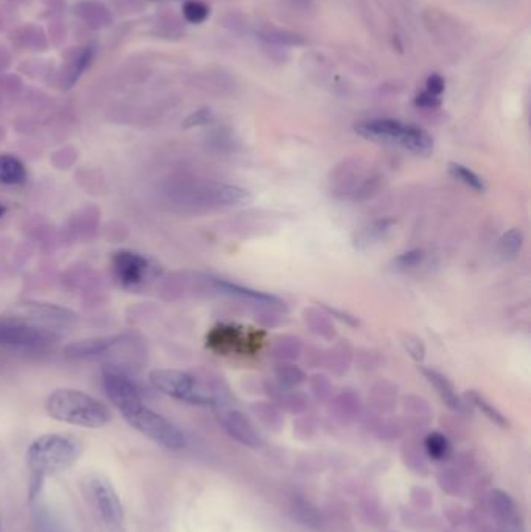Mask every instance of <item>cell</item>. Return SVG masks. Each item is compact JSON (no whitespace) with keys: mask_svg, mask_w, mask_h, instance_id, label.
I'll return each mask as SVG.
<instances>
[{"mask_svg":"<svg viewBox=\"0 0 531 532\" xmlns=\"http://www.w3.org/2000/svg\"><path fill=\"white\" fill-rule=\"evenodd\" d=\"M46 411L55 421L84 428H101L111 421V411L106 405L75 389L51 392L46 402Z\"/></svg>","mask_w":531,"mask_h":532,"instance_id":"6da1fadb","label":"cell"},{"mask_svg":"<svg viewBox=\"0 0 531 532\" xmlns=\"http://www.w3.org/2000/svg\"><path fill=\"white\" fill-rule=\"evenodd\" d=\"M81 442L63 434H44L31 442L27 450V464L33 475L46 478L64 472L80 459Z\"/></svg>","mask_w":531,"mask_h":532,"instance_id":"7a4b0ae2","label":"cell"},{"mask_svg":"<svg viewBox=\"0 0 531 532\" xmlns=\"http://www.w3.org/2000/svg\"><path fill=\"white\" fill-rule=\"evenodd\" d=\"M150 383L161 391L181 402L198 406H217L219 396L194 375L175 369H156L150 372Z\"/></svg>","mask_w":531,"mask_h":532,"instance_id":"3957f363","label":"cell"},{"mask_svg":"<svg viewBox=\"0 0 531 532\" xmlns=\"http://www.w3.org/2000/svg\"><path fill=\"white\" fill-rule=\"evenodd\" d=\"M178 203L203 209H224L248 204L251 194L247 189L219 182H190L175 190Z\"/></svg>","mask_w":531,"mask_h":532,"instance_id":"277c9868","label":"cell"},{"mask_svg":"<svg viewBox=\"0 0 531 532\" xmlns=\"http://www.w3.org/2000/svg\"><path fill=\"white\" fill-rule=\"evenodd\" d=\"M125 421L148 439L159 443L169 450H181L186 447V438L178 426L173 425L161 414L148 409L144 402L121 414Z\"/></svg>","mask_w":531,"mask_h":532,"instance_id":"5b68a950","label":"cell"},{"mask_svg":"<svg viewBox=\"0 0 531 532\" xmlns=\"http://www.w3.org/2000/svg\"><path fill=\"white\" fill-rule=\"evenodd\" d=\"M92 503L100 518L111 531H117L124 525V508L114 487L103 476H95L89 481Z\"/></svg>","mask_w":531,"mask_h":532,"instance_id":"8992f818","label":"cell"},{"mask_svg":"<svg viewBox=\"0 0 531 532\" xmlns=\"http://www.w3.org/2000/svg\"><path fill=\"white\" fill-rule=\"evenodd\" d=\"M103 386L109 400L114 403L120 414H124L136 405L142 403L141 392H139L134 383L129 380L126 375L116 369H106L103 372Z\"/></svg>","mask_w":531,"mask_h":532,"instance_id":"52a82bcc","label":"cell"},{"mask_svg":"<svg viewBox=\"0 0 531 532\" xmlns=\"http://www.w3.org/2000/svg\"><path fill=\"white\" fill-rule=\"evenodd\" d=\"M54 341V335L25 322H0V344L16 347H42Z\"/></svg>","mask_w":531,"mask_h":532,"instance_id":"ba28073f","label":"cell"},{"mask_svg":"<svg viewBox=\"0 0 531 532\" xmlns=\"http://www.w3.org/2000/svg\"><path fill=\"white\" fill-rule=\"evenodd\" d=\"M219 421L224 431L228 433L232 439L249 448H259L264 443L262 436H260L256 425L251 422V418L243 414L239 409H223L219 414Z\"/></svg>","mask_w":531,"mask_h":532,"instance_id":"9c48e42d","label":"cell"},{"mask_svg":"<svg viewBox=\"0 0 531 532\" xmlns=\"http://www.w3.org/2000/svg\"><path fill=\"white\" fill-rule=\"evenodd\" d=\"M148 266V260L133 251H119L112 257V271L117 281L126 288L142 283Z\"/></svg>","mask_w":531,"mask_h":532,"instance_id":"30bf717a","label":"cell"},{"mask_svg":"<svg viewBox=\"0 0 531 532\" xmlns=\"http://www.w3.org/2000/svg\"><path fill=\"white\" fill-rule=\"evenodd\" d=\"M408 125L393 119H376L357 125L355 131L364 139L377 142H389L402 146Z\"/></svg>","mask_w":531,"mask_h":532,"instance_id":"8fae6325","label":"cell"},{"mask_svg":"<svg viewBox=\"0 0 531 532\" xmlns=\"http://www.w3.org/2000/svg\"><path fill=\"white\" fill-rule=\"evenodd\" d=\"M211 283L217 291H220L223 294L234 296V298L247 301V302H252V303L259 305V307L276 308V310L282 308L284 310V302L279 298H276V296H273V294L260 293V291H256V290H251V288H247V286H240V285H236V283L222 281V278H211Z\"/></svg>","mask_w":531,"mask_h":532,"instance_id":"7c38bea8","label":"cell"},{"mask_svg":"<svg viewBox=\"0 0 531 532\" xmlns=\"http://www.w3.org/2000/svg\"><path fill=\"white\" fill-rule=\"evenodd\" d=\"M360 161H344L334 170L329 179L330 191L335 196H349L362 181Z\"/></svg>","mask_w":531,"mask_h":532,"instance_id":"4fadbf2b","label":"cell"},{"mask_svg":"<svg viewBox=\"0 0 531 532\" xmlns=\"http://www.w3.org/2000/svg\"><path fill=\"white\" fill-rule=\"evenodd\" d=\"M422 373H424L425 380L430 383V386L437 391V394L442 400L444 405L450 408L452 411H457V413L465 411L466 409L465 400L458 396L455 386L452 385V381L446 377V375L435 369H430V368H424Z\"/></svg>","mask_w":531,"mask_h":532,"instance_id":"5bb4252c","label":"cell"},{"mask_svg":"<svg viewBox=\"0 0 531 532\" xmlns=\"http://www.w3.org/2000/svg\"><path fill=\"white\" fill-rule=\"evenodd\" d=\"M394 226H396V220L391 216L380 218V220L367 224L359 232H355L354 239H352L354 248L363 251L374 245H377V243L387 239V235L393 231Z\"/></svg>","mask_w":531,"mask_h":532,"instance_id":"9a60e30c","label":"cell"},{"mask_svg":"<svg viewBox=\"0 0 531 532\" xmlns=\"http://www.w3.org/2000/svg\"><path fill=\"white\" fill-rule=\"evenodd\" d=\"M124 338L125 336H103L83 339V341L69 344L64 348V353L71 358H91V356H99L108 352L112 346L119 344Z\"/></svg>","mask_w":531,"mask_h":532,"instance_id":"2e32d148","label":"cell"},{"mask_svg":"<svg viewBox=\"0 0 531 532\" xmlns=\"http://www.w3.org/2000/svg\"><path fill=\"white\" fill-rule=\"evenodd\" d=\"M490 506L508 532H517V516H516V503L511 498L510 493L500 489H494L490 493Z\"/></svg>","mask_w":531,"mask_h":532,"instance_id":"e0dca14e","label":"cell"},{"mask_svg":"<svg viewBox=\"0 0 531 532\" xmlns=\"http://www.w3.org/2000/svg\"><path fill=\"white\" fill-rule=\"evenodd\" d=\"M274 377L277 385L285 388V389H296L299 388L302 383L307 381V375L299 366L289 361H279L274 368Z\"/></svg>","mask_w":531,"mask_h":532,"instance_id":"ac0fdd59","label":"cell"},{"mask_svg":"<svg viewBox=\"0 0 531 532\" xmlns=\"http://www.w3.org/2000/svg\"><path fill=\"white\" fill-rule=\"evenodd\" d=\"M27 179L24 165L13 156H0V186H19Z\"/></svg>","mask_w":531,"mask_h":532,"instance_id":"d6986e66","label":"cell"},{"mask_svg":"<svg viewBox=\"0 0 531 532\" xmlns=\"http://www.w3.org/2000/svg\"><path fill=\"white\" fill-rule=\"evenodd\" d=\"M466 400H467V403H471L474 408L478 409V411H482L494 425L500 426V428H508L510 426V421L507 418V416H503L500 409L495 408L490 400H486L480 392L469 391L466 394Z\"/></svg>","mask_w":531,"mask_h":532,"instance_id":"ffe728a7","label":"cell"},{"mask_svg":"<svg viewBox=\"0 0 531 532\" xmlns=\"http://www.w3.org/2000/svg\"><path fill=\"white\" fill-rule=\"evenodd\" d=\"M302 351H304V346L301 343V339L296 336H290V335H284L281 338H277L274 344L272 346V355L279 361L293 363L296 358H299V356L302 355Z\"/></svg>","mask_w":531,"mask_h":532,"instance_id":"44dd1931","label":"cell"},{"mask_svg":"<svg viewBox=\"0 0 531 532\" xmlns=\"http://www.w3.org/2000/svg\"><path fill=\"white\" fill-rule=\"evenodd\" d=\"M351 361H352L351 346L344 341L335 344L332 348H330L324 358L327 368L332 371L334 375H338V377L347 372V369H349V366H351Z\"/></svg>","mask_w":531,"mask_h":532,"instance_id":"7402d4cb","label":"cell"},{"mask_svg":"<svg viewBox=\"0 0 531 532\" xmlns=\"http://www.w3.org/2000/svg\"><path fill=\"white\" fill-rule=\"evenodd\" d=\"M304 321L309 326L310 331H313L317 336L324 339H332L335 336V327L330 321L329 315L318 308H309L304 311Z\"/></svg>","mask_w":531,"mask_h":532,"instance_id":"603a6c76","label":"cell"},{"mask_svg":"<svg viewBox=\"0 0 531 532\" xmlns=\"http://www.w3.org/2000/svg\"><path fill=\"white\" fill-rule=\"evenodd\" d=\"M292 513L296 521L313 529H319L324 521L321 512L315 508V506L306 500H296L292 506Z\"/></svg>","mask_w":531,"mask_h":532,"instance_id":"cb8c5ba5","label":"cell"},{"mask_svg":"<svg viewBox=\"0 0 531 532\" xmlns=\"http://www.w3.org/2000/svg\"><path fill=\"white\" fill-rule=\"evenodd\" d=\"M522 246H524V234H522L520 229L515 228L502 235L497 245V251L502 259L510 260L519 254Z\"/></svg>","mask_w":531,"mask_h":532,"instance_id":"d4e9b609","label":"cell"},{"mask_svg":"<svg viewBox=\"0 0 531 532\" xmlns=\"http://www.w3.org/2000/svg\"><path fill=\"white\" fill-rule=\"evenodd\" d=\"M424 450L427 453V456L433 461H444L450 453V443L446 436L433 431L425 436L424 439Z\"/></svg>","mask_w":531,"mask_h":532,"instance_id":"484cf974","label":"cell"},{"mask_svg":"<svg viewBox=\"0 0 531 532\" xmlns=\"http://www.w3.org/2000/svg\"><path fill=\"white\" fill-rule=\"evenodd\" d=\"M449 173L455 179H458L460 182H463L465 186H467L469 189H472L475 191H485V189H486L483 179L478 176L475 171H472L471 169L465 167V165L457 164V162H450L449 164Z\"/></svg>","mask_w":531,"mask_h":532,"instance_id":"4316f807","label":"cell"},{"mask_svg":"<svg viewBox=\"0 0 531 532\" xmlns=\"http://www.w3.org/2000/svg\"><path fill=\"white\" fill-rule=\"evenodd\" d=\"M382 187V178L380 176H369L362 179L359 186L355 187V190L349 195V199H352L354 203H362V201H368L374 195H377V191Z\"/></svg>","mask_w":531,"mask_h":532,"instance_id":"83f0119b","label":"cell"},{"mask_svg":"<svg viewBox=\"0 0 531 532\" xmlns=\"http://www.w3.org/2000/svg\"><path fill=\"white\" fill-rule=\"evenodd\" d=\"M252 413H254L259 421L267 425L268 428H274V426H279L282 423L281 411L274 403L262 402L252 405Z\"/></svg>","mask_w":531,"mask_h":532,"instance_id":"f1b7e54d","label":"cell"},{"mask_svg":"<svg viewBox=\"0 0 531 532\" xmlns=\"http://www.w3.org/2000/svg\"><path fill=\"white\" fill-rule=\"evenodd\" d=\"M425 260V252L422 249H412L402 252L393 260V268L396 271H408V269H415L420 265H422V261Z\"/></svg>","mask_w":531,"mask_h":532,"instance_id":"f546056e","label":"cell"},{"mask_svg":"<svg viewBox=\"0 0 531 532\" xmlns=\"http://www.w3.org/2000/svg\"><path fill=\"white\" fill-rule=\"evenodd\" d=\"M335 408L337 413L342 417H352L357 413H359L360 402H359V396H355L354 392L346 391L343 394H339L335 400Z\"/></svg>","mask_w":531,"mask_h":532,"instance_id":"4dcf8cb0","label":"cell"},{"mask_svg":"<svg viewBox=\"0 0 531 532\" xmlns=\"http://www.w3.org/2000/svg\"><path fill=\"white\" fill-rule=\"evenodd\" d=\"M402 346L407 351V353L412 356L415 361H422L425 358V346L422 341L415 335H405L402 338Z\"/></svg>","mask_w":531,"mask_h":532,"instance_id":"1f68e13d","label":"cell"},{"mask_svg":"<svg viewBox=\"0 0 531 532\" xmlns=\"http://www.w3.org/2000/svg\"><path fill=\"white\" fill-rule=\"evenodd\" d=\"M209 14V8L199 2H187L184 5V16L189 22L199 24L203 22Z\"/></svg>","mask_w":531,"mask_h":532,"instance_id":"d6a6232c","label":"cell"},{"mask_svg":"<svg viewBox=\"0 0 531 532\" xmlns=\"http://www.w3.org/2000/svg\"><path fill=\"white\" fill-rule=\"evenodd\" d=\"M312 391L318 398L326 400L330 396V391H332V385L324 375H315L312 380Z\"/></svg>","mask_w":531,"mask_h":532,"instance_id":"836d02e7","label":"cell"},{"mask_svg":"<svg viewBox=\"0 0 531 532\" xmlns=\"http://www.w3.org/2000/svg\"><path fill=\"white\" fill-rule=\"evenodd\" d=\"M319 308L324 310L329 316H334L342 322H344V324H347V326H352V327L359 326V319H357L354 315H351V313L338 310L335 307H329V305H326V303H319Z\"/></svg>","mask_w":531,"mask_h":532,"instance_id":"e575fe53","label":"cell"},{"mask_svg":"<svg viewBox=\"0 0 531 532\" xmlns=\"http://www.w3.org/2000/svg\"><path fill=\"white\" fill-rule=\"evenodd\" d=\"M211 111L209 109H202V111H197L195 114L190 116L186 121H184V126L186 128H190V126H199V125H204L207 124L209 120H211Z\"/></svg>","mask_w":531,"mask_h":532,"instance_id":"d590c367","label":"cell"},{"mask_svg":"<svg viewBox=\"0 0 531 532\" xmlns=\"http://www.w3.org/2000/svg\"><path fill=\"white\" fill-rule=\"evenodd\" d=\"M416 104L421 108H437L441 104V100H440V97H437V95H433V94L425 91V92L417 95Z\"/></svg>","mask_w":531,"mask_h":532,"instance_id":"8d00e7d4","label":"cell"},{"mask_svg":"<svg viewBox=\"0 0 531 532\" xmlns=\"http://www.w3.org/2000/svg\"><path fill=\"white\" fill-rule=\"evenodd\" d=\"M444 91V80L440 76V75H432L429 76L427 80V92L437 95V97H440V95L442 94Z\"/></svg>","mask_w":531,"mask_h":532,"instance_id":"74e56055","label":"cell"},{"mask_svg":"<svg viewBox=\"0 0 531 532\" xmlns=\"http://www.w3.org/2000/svg\"><path fill=\"white\" fill-rule=\"evenodd\" d=\"M4 214H5V207L2 204H0V218L4 216Z\"/></svg>","mask_w":531,"mask_h":532,"instance_id":"f35d334b","label":"cell"},{"mask_svg":"<svg viewBox=\"0 0 531 532\" xmlns=\"http://www.w3.org/2000/svg\"><path fill=\"white\" fill-rule=\"evenodd\" d=\"M0 532H2V520H0Z\"/></svg>","mask_w":531,"mask_h":532,"instance_id":"ab89813d","label":"cell"}]
</instances>
